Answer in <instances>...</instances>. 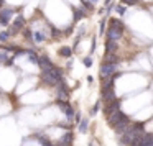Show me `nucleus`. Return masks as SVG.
Returning a JSON list of instances; mask_svg holds the SVG:
<instances>
[{
  "label": "nucleus",
  "mask_w": 153,
  "mask_h": 146,
  "mask_svg": "<svg viewBox=\"0 0 153 146\" xmlns=\"http://www.w3.org/2000/svg\"><path fill=\"white\" fill-rule=\"evenodd\" d=\"M114 71H115V66L114 64H109V63H104L102 67H100V76L102 77H109L114 74Z\"/></svg>",
  "instance_id": "f257e3e1"
},
{
  "label": "nucleus",
  "mask_w": 153,
  "mask_h": 146,
  "mask_svg": "<svg viewBox=\"0 0 153 146\" xmlns=\"http://www.w3.org/2000/svg\"><path fill=\"white\" fill-rule=\"evenodd\" d=\"M58 95H59V99H58V100H63V102H66V100H68L69 92H68V89H66V84L58 82Z\"/></svg>",
  "instance_id": "f03ea898"
},
{
  "label": "nucleus",
  "mask_w": 153,
  "mask_h": 146,
  "mask_svg": "<svg viewBox=\"0 0 153 146\" xmlns=\"http://www.w3.org/2000/svg\"><path fill=\"white\" fill-rule=\"evenodd\" d=\"M38 64L41 66V71H43V72H48V71L53 69V63H51L46 56H41L40 59H38Z\"/></svg>",
  "instance_id": "7ed1b4c3"
},
{
  "label": "nucleus",
  "mask_w": 153,
  "mask_h": 146,
  "mask_svg": "<svg viewBox=\"0 0 153 146\" xmlns=\"http://www.w3.org/2000/svg\"><path fill=\"white\" fill-rule=\"evenodd\" d=\"M114 128L117 130V131H127V128H128V117H125V115H122V118L117 122V125L114 126Z\"/></svg>",
  "instance_id": "20e7f679"
},
{
  "label": "nucleus",
  "mask_w": 153,
  "mask_h": 146,
  "mask_svg": "<svg viewBox=\"0 0 153 146\" xmlns=\"http://www.w3.org/2000/svg\"><path fill=\"white\" fill-rule=\"evenodd\" d=\"M122 115H123V113L120 112V110H115V112L109 113V123H110V126H115L117 122L122 118Z\"/></svg>",
  "instance_id": "39448f33"
},
{
  "label": "nucleus",
  "mask_w": 153,
  "mask_h": 146,
  "mask_svg": "<svg viewBox=\"0 0 153 146\" xmlns=\"http://www.w3.org/2000/svg\"><path fill=\"white\" fill-rule=\"evenodd\" d=\"M43 82H45V84H48V86H58V82H59V80H58L56 77L53 76V74H50V72H43Z\"/></svg>",
  "instance_id": "423d86ee"
},
{
  "label": "nucleus",
  "mask_w": 153,
  "mask_h": 146,
  "mask_svg": "<svg viewBox=\"0 0 153 146\" xmlns=\"http://www.w3.org/2000/svg\"><path fill=\"white\" fill-rule=\"evenodd\" d=\"M140 146H153V136L150 135V133L142 135V138H140Z\"/></svg>",
  "instance_id": "0eeeda50"
},
{
  "label": "nucleus",
  "mask_w": 153,
  "mask_h": 146,
  "mask_svg": "<svg viewBox=\"0 0 153 146\" xmlns=\"http://www.w3.org/2000/svg\"><path fill=\"white\" fill-rule=\"evenodd\" d=\"M23 23H25V20H23V17H17L15 18V21H13V25H12V33H18L20 31V28L23 27Z\"/></svg>",
  "instance_id": "6e6552de"
},
{
  "label": "nucleus",
  "mask_w": 153,
  "mask_h": 146,
  "mask_svg": "<svg viewBox=\"0 0 153 146\" xmlns=\"http://www.w3.org/2000/svg\"><path fill=\"white\" fill-rule=\"evenodd\" d=\"M119 105H120V102H119V100H115V99H114V100H110V102H109V105L105 107V113L109 115V113H112V112H115V110H119Z\"/></svg>",
  "instance_id": "1a4fd4ad"
},
{
  "label": "nucleus",
  "mask_w": 153,
  "mask_h": 146,
  "mask_svg": "<svg viewBox=\"0 0 153 146\" xmlns=\"http://www.w3.org/2000/svg\"><path fill=\"white\" fill-rule=\"evenodd\" d=\"M120 36H122V31H119V30H114V28H109V31H107V38H109L110 41H115V40H119Z\"/></svg>",
  "instance_id": "9d476101"
},
{
  "label": "nucleus",
  "mask_w": 153,
  "mask_h": 146,
  "mask_svg": "<svg viewBox=\"0 0 153 146\" xmlns=\"http://www.w3.org/2000/svg\"><path fill=\"white\" fill-rule=\"evenodd\" d=\"M73 138H74L73 133H66V135L59 139V146H69L71 141H73Z\"/></svg>",
  "instance_id": "9b49d317"
},
{
  "label": "nucleus",
  "mask_w": 153,
  "mask_h": 146,
  "mask_svg": "<svg viewBox=\"0 0 153 146\" xmlns=\"http://www.w3.org/2000/svg\"><path fill=\"white\" fill-rule=\"evenodd\" d=\"M12 15V10H4L0 13V25H8V17Z\"/></svg>",
  "instance_id": "f8f14e48"
},
{
  "label": "nucleus",
  "mask_w": 153,
  "mask_h": 146,
  "mask_svg": "<svg viewBox=\"0 0 153 146\" xmlns=\"http://www.w3.org/2000/svg\"><path fill=\"white\" fill-rule=\"evenodd\" d=\"M104 94V99L107 100V102H110V100L115 99V92H114V89H107V90H102Z\"/></svg>",
  "instance_id": "ddd939ff"
},
{
  "label": "nucleus",
  "mask_w": 153,
  "mask_h": 146,
  "mask_svg": "<svg viewBox=\"0 0 153 146\" xmlns=\"http://www.w3.org/2000/svg\"><path fill=\"white\" fill-rule=\"evenodd\" d=\"M110 28L122 31V30H123V25H122V21H119V20H115V18H112V20H110Z\"/></svg>",
  "instance_id": "4468645a"
},
{
  "label": "nucleus",
  "mask_w": 153,
  "mask_h": 146,
  "mask_svg": "<svg viewBox=\"0 0 153 146\" xmlns=\"http://www.w3.org/2000/svg\"><path fill=\"white\" fill-rule=\"evenodd\" d=\"M105 49H107V54H110L112 51H115V49H117V44H115V41H110V40H107V43H105Z\"/></svg>",
  "instance_id": "2eb2a0df"
},
{
  "label": "nucleus",
  "mask_w": 153,
  "mask_h": 146,
  "mask_svg": "<svg viewBox=\"0 0 153 146\" xmlns=\"http://www.w3.org/2000/svg\"><path fill=\"white\" fill-rule=\"evenodd\" d=\"M105 63L114 64V66H115V64L119 63V58H117L115 54H107V56H105Z\"/></svg>",
  "instance_id": "dca6fc26"
},
{
  "label": "nucleus",
  "mask_w": 153,
  "mask_h": 146,
  "mask_svg": "<svg viewBox=\"0 0 153 146\" xmlns=\"http://www.w3.org/2000/svg\"><path fill=\"white\" fill-rule=\"evenodd\" d=\"M7 58H8V49L7 48H0V63L7 61Z\"/></svg>",
  "instance_id": "f3484780"
},
{
  "label": "nucleus",
  "mask_w": 153,
  "mask_h": 146,
  "mask_svg": "<svg viewBox=\"0 0 153 146\" xmlns=\"http://www.w3.org/2000/svg\"><path fill=\"white\" fill-rule=\"evenodd\" d=\"M59 54H61V56H64V58H69L71 54H73V51H71V48L64 46V48H61V49H59Z\"/></svg>",
  "instance_id": "a211bd4d"
},
{
  "label": "nucleus",
  "mask_w": 153,
  "mask_h": 146,
  "mask_svg": "<svg viewBox=\"0 0 153 146\" xmlns=\"http://www.w3.org/2000/svg\"><path fill=\"white\" fill-rule=\"evenodd\" d=\"M107 89H114V76L110 77V79H107V80H105V84H104L102 90H107Z\"/></svg>",
  "instance_id": "6ab92c4d"
},
{
  "label": "nucleus",
  "mask_w": 153,
  "mask_h": 146,
  "mask_svg": "<svg viewBox=\"0 0 153 146\" xmlns=\"http://www.w3.org/2000/svg\"><path fill=\"white\" fill-rule=\"evenodd\" d=\"M63 112L64 113H66V115H68V118H73V117H74V110H73V107H71V105H66V108H64L63 110Z\"/></svg>",
  "instance_id": "aec40b11"
},
{
  "label": "nucleus",
  "mask_w": 153,
  "mask_h": 146,
  "mask_svg": "<svg viewBox=\"0 0 153 146\" xmlns=\"http://www.w3.org/2000/svg\"><path fill=\"white\" fill-rule=\"evenodd\" d=\"M87 123H89L87 120H82V122H81V125H79V131L81 133H86L87 131Z\"/></svg>",
  "instance_id": "412c9836"
},
{
  "label": "nucleus",
  "mask_w": 153,
  "mask_h": 146,
  "mask_svg": "<svg viewBox=\"0 0 153 146\" xmlns=\"http://www.w3.org/2000/svg\"><path fill=\"white\" fill-rule=\"evenodd\" d=\"M28 59H30V63H33V64H38V59H40V58H38L36 54L30 53V54H28Z\"/></svg>",
  "instance_id": "4be33fe9"
},
{
  "label": "nucleus",
  "mask_w": 153,
  "mask_h": 146,
  "mask_svg": "<svg viewBox=\"0 0 153 146\" xmlns=\"http://www.w3.org/2000/svg\"><path fill=\"white\" fill-rule=\"evenodd\" d=\"M82 15H84L82 10H74V21L81 20V18H82Z\"/></svg>",
  "instance_id": "5701e85b"
},
{
  "label": "nucleus",
  "mask_w": 153,
  "mask_h": 146,
  "mask_svg": "<svg viewBox=\"0 0 153 146\" xmlns=\"http://www.w3.org/2000/svg\"><path fill=\"white\" fill-rule=\"evenodd\" d=\"M38 139H40V141L43 143V146H51L50 139H46V138H45V136H38Z\"/></svg>",
  "instance_id": "b1692460"
},
{
  "label": "nucleus",
  "mask_w": 153,
  "mask_h": 146,
  "mask_svg": "<svg viewBox=\"0 0 153 146\" xmlns=\"http://www.w3.org/2000/svg\"><path fill=\"white\" fill-rule=\"evenodd\" d=\"M8 36H10V35H8L7 31H4V33L0 35V41H7V40H8Z\"/></svg>",
  "instance_id": "393cba45"
},
{
  "label": "nucleus",
  "mask_w": 153,
  "mask_h": 146,
  "mask_svg": "<svg viewBox=\"0 0 153 146\" xmlns=\"http://www.w3.org/2000/svg\"><path fill=\"white\" fill-rule=\"evenodd\" d=\"M84 66H92V59H91V58H86V59H84Z\"/></svg>",
  "instance_id": "a878e982"
},
{
  "label": "nucleus",
  "mask_w": 153,
  "mask_h": 146,
  "mask_svg": "<svg viewBox=\"0 0 153 146\" xmlns=\"http://www.w3.org/2000/svg\"><path fill=\"white\" fill-rule=\"evenodd\" d=\"M123 4H127V5H135L137 4V0H122Z\"/></svg>",
  "instance_id": "bb28decb"
},
{
  "label": "nucleus",
  "mask_w": 153,
  "mask_h": 146,
  "mask_svg": "<svg viewBox=\"0 0 153 146\" xmlns=\"http://www.w3.org/2000/svg\"><path fill=\"white\" fill-rule=\"evenodd\" d=\"M99 107H100V102H97L96 105H94V108H92V113H97V112H99Z\"/></svg>",
  "instance_id": "cd10ccee"
},
{
  "label": "nucleus",
  "mask_w": 153,
  "mask_h": 146,
  "mask_svg": "<svg viewBox=\"0 0 153 146\" xmlns=\"http://www.w3.org/2000/svg\"><path fill=\"white\" fill-rule=\"evenodd\" d=\"M104 28H105V20H102V23H100V33H104Z\"/></svg>",
  "instance_id": "c85d7f7f"
},
{
  "label": "nucleus",
  "mask_w": 153,
  "mask_h": 146,
  "mask_svg": "<svg viewBox=\"0 0 153 146\" xmlns=\"http://www.w3.org/2000/svg\"><path fill=\"white\" fill-rule=\"evenodd\" d=\"M117 12H119V13L122 15L123 12H125V7H117Z\"/></svg>",
  "instance_id": "c756f323"
},
{
  "label": "nucleus",
  "mask_w": 153,
  "mask_h": 146,
  "mask_svg": "<svg viewBox=\"0 0 153 146\" xmlns=\"http://www.w3.org/2000/svg\"><path fill=\"white\" fill-rule=\"evenodd\" d=\"M2 4H4V0H0V7H2Z\"/></svg>",
  "instance_id": "7c9ffc66"
}]
</instances>
